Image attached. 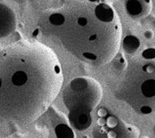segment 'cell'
<instances>
[{
  "mask_svg": "<svg viewBox=\"0 0 155 138\" xmlns=\"http://www.w3.org/2000/svg\"><path fill=\"white\" fill-rule=\"evenodd\" d=\"M63 97L70 124L79 130L88 129L92 124L91 113L102 98L101 84L91 77H77L64 89Z\"/></svg>",
  "mask_w": 155,
  "mask_h": 138,
  "instance_id": "277c9868",
  "label": "cell"
},
{
  "mask_svg": "<svg viewBox=\"0 0 155 138\" xmlns=\"http://www.w3.org/2000/svg\"><path fill=\"white\" fill-rule=\"evenodd\" d=\"M94 136L98 137H139V130L115 115L105 114L99 118L94 129Z\"/></svg>",
  "mask_w": 155,
  "mask_h": 138,
  "instance_id": "5b68a950",
  "label": "cell"
},
{
  "mask_svg": "<svg viewBox=\"0 0 155 138\" xmlns=\"http://www.w3.org/2000/svg\"><path fill=\"white\" fill-rule=\"evenodd\" d=\"M15 1L20 4H24V3H30V2H36L37 0H15Z\"/></svg>",
  "mask_w": 155,
  "mask_h": 138,
  "instance_id": "8fae6325",
  "label": "cell"
},
{
  "mask_svg": "<svg viewBox=\"0 0 155 138\" xmlns=\"http://www.w3.org/2000/svg\"><path fill=\"white\" fill-rule=\"evenodd\" d=\"M17 28V18L12 10L0 3V37H7Z\"/></svg>",
  "mask_w": 155,
  "mask_h": 138,
  "instance_id": "52a82bcc",
  "label": "cell"
},
{
  "mask_svg": "<svg viewBox=\"0 0 155 138\" xmlns=\"http://www.w3.org/2000/svg\"><path fill=\"white\" fill-rule=\"evenodd\" d=\"M116 57H117V56H116ZM127 63L126 62V59L123 58L122 57H119L117 59H116V61H115V62H114V66H115V67H116V69L119 70V71H120V70H122V71H123L124 70L126 69L127 66Z\"/></svg>",
  "mask_w": 155,
  "mask_h": 138,
  "instance_id": "9c48e42d",
  "label": "cell"
},
{
  "mask_svg": "<svg viewBox=\"0 0 155 138\" xmlns=\"http://www.w3.org/2000/svg\"><path fill=\"white\" fill-rule=\"evenodd\" d=\"M113 93L138 114H155V47L144 49L129 60Z\"/></svg>",
  "mask_w": 155,
  "mask_h": 138,
  "instance_id": "3957f363",
  "label": "cell"
},
{
  "mask_svg": "<svg viewBox=\"0 0 155 138\" xmlns=\"http://www.w3.org/2000/svg\"><path fill=\"white\" fill-rule=\"evenodd\" d=\"M47 22L64 49L82 62L102 66L117 56L121 22L106 0H64L48 14Z\"/></svg>",
  "mask_w": 155,
  "mask_h": 138,
  "instance_id": "7a4b0ae2",
  "label": "cell"
},
{
  "mask_svg": "<svg viewBox=\"0 0 155 138\" xmlns=\"http://www.w3.org/2000/svg\"><path fill=\"white\" fill-rule=\"evenodd\" d=\"M153 130H154V135H155V124H154V127H153Z\"/></svg>",
  "mask_w": 155,
  "mask_h": 138,
  "instance_id": "7c38bea8",
  "label": "cell"
},
{
  "mask_svg": "<svg viewBox=\"0 0 155 138\" xmlns=\"http://www.w3.org/2000/svg\"><path fill=\"white\" fill-rule=\"evenodd\" d=\"M63 72L51 49L22 40L0 57V116L17 125L39 119L61 90Z\"/></svg>",
  "mask_w": 155,
  "mask_h": 138,
  "instance_id": "6da1fadb",
  "label": "cell"
},
{
  "mask_svg": "<svg viewBox=\"0 0 155 138\" xmlns=\"http://www.w3.org/2000/svg\"><path fill=\"white\" fill-rule=\"evenodd\" d=\"M124 51L128 54H133L138 51L140 47V41L134 35H127L122 41Z\"/></svg>",
  "mask_w": 155,
  "mask_h": 138,
  "instance_id": "ba28073f",
  "label": "cell"
},
{
  "mask_svg": "<svg viewBox=\"0 0 155 138\" xmlns=\"http://www.w3.org/2000/svg\"><path fill=\"white\" fill-rule=\"evenodd\" d=\"M124 6L127 15L135 20L146 18L152 11L151 0H124Z\"/></svg>",
  "mask_w": 155,
  "mask_h": 138,
  "instance_id": "8992f818",
  "label": "cell"
},
{
  "mask_svg": "<svg viewBox=\"0 0 155 138\" xmlns=\"http://www.w3.org/2000/svg\"><path fill=\"white\" fill-rule=\"evenodd\" d=\"M143 35L147 39H151L154 37V32L151 30H147L144 32Z\"/></svg>",
  "mask_w": 155,
  "mask_h": 138,
  "instance_id": "30bf717a",
  "label": "cell"
}]
</instances>
